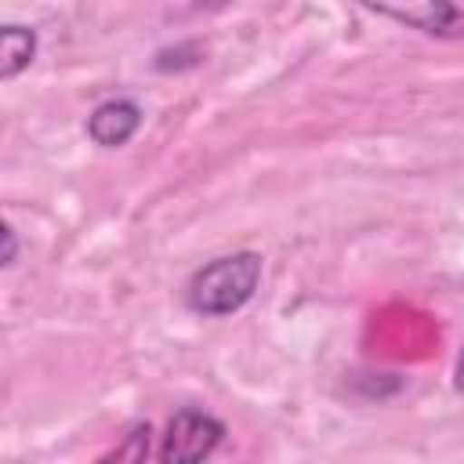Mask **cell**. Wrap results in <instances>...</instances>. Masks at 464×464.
Instances as JSON below:
<instances>
[{
    "label": "cell",
    "instance_id": "1",
    "mask_svg": "<svg viewBox=\"0 0 464 464\" xmlns=\"http://www.w3.org/2000/svg\"><path fill=\"white\" fill-rule=\"evenodd\" d=\"M257 283H261V254L236 250L192 272L185 286V304L196 315H210V319L232 315L254 297Z\"/></svg>",
    "mask_w": 464,
    "mask_h": 464
},
{
    "label": "cell",
    "instance_id": "3",
    "mask_svg": "<svg viewBox=\"0 0 464 464\" xmlns=\"http://www.w3.org/2000/svg\"><path fill=\"white\" fill-rule=\"evenodd\" d=\"M141 127V109L130 98H109L87 116V138L102 149L127 145Z\"/></svg>",
    "mask_w": 464,
    "mask_h": 464
},
{
    "label": "cell",
    "instance_id": "4",
    "mask_svg": "<svg viewBox=\"0 0 464 464\" xmlns=\"http://www.w3.org/2000/svg\"><path fill=\"white\" fill-rule=\"evenodd\" d=\"M384 18H395L402 25H413L428 36H464V11L446 0H428L417 7H370Z\"/></svg>",
    "mask_w": 464,
    "mask_h": 464
},
{
    "label": "cell",
    "instance_id": "2",
    "mask_svg": "<svg viewBox=\"0 0 464 464\" xmlns=\"http://www.w3.org/2000/svg\"><path fill=\"white\" fill-rule=\"evenodd\" d=\"M225 439V424L203 410H178L160 442V464H203Z\"/></svg>",
    "mask_w": 464,
    "mask_h": 464
},
{
    "label": "cell",
    "instance_id": "6",
    "mask_svg": "<svg viewBox=\"0 0 464 464\" xmlns=\"http://www.w3.org/2000/svg\"><path fill=\"white\" fill-rule=\"evenodd\" d=\"M149 442H152V428L149 424H134L98 464H145L149 460Z\"/></svg>",
    "mask_w": 464,
    "mask_h": 464
},
{
    "label": "cell",
    "instance_id": "8",
    "mask_svg": "<svg viewBox=\"0 0 464 464\" xmlns=\"http://www.w3.org/2000/svg\"><path fill=\"white\" fill-rule=\"evenodd\" d=\"M453 388L464 395V352H460V359H457V370H453Z\"/></svg>",
    "mask_w": 464,
    "mask_h": 464
},
{
    "label": "cell",
    "instance_id": "7",
    "mask_svg": "<svg viewBox=\"0 0 464 464\" xmlns=\"http://www.w3.org/2000/svg\"><path fill=\"white\" fill-rule=\"evenodd\" d=\"M14 257H18V236H14V228H11V225H4V257H0V265H4V268H11V265H14Z\"/></svg>",
    "mask_w": 464,
    "mask_h": 464
},
{
    "label": "cell",
    "instance_id": "5",
    "mask_svg": "<svg viewBox=\"0 0 464 464\" xmlns=\"http://www.w3.org/2000/svg\"><path fill=\"white\" fill-rule=\"evenodd\" d=\"M36 54V33L25 25H4L0 33V80H14Z\"/></svg>",
    "mask_w": 464,
    "mask_h": 464
}]
</instances>
